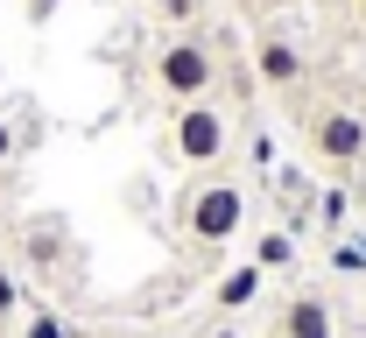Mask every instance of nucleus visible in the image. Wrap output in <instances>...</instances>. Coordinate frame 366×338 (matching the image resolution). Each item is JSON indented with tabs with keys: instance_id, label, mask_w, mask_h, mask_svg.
Returning <instances> with one entry per match:
<instances>
[{
	"instance_id": "f257e3e1",
	"label": "nucleus",
	"mask_w": 366,
	"mask_h": 338,
	"mask_svg": "<svg viewBox=\"0 0 366 338\" xmlns=\"http://www.w3.org/2000/svg\"><path fill=\"white\" fill-rule=\"evenodd\" d=\"M177 233H183V247L197 261L219 268V254L247 233V191L232 184L226 169H197L183 184V197H177Z\"/></svg>"
},
{
	"instance_id": "f03ea898",
	"label": "nucleus",
	"mask_w": 366,
	"mask_h": 338,
	"mask_svg": "<svg viewBox=\"0 0 366 338\" xmlns=\"http://www.w3.org/2000/svg\"><path fill=\"white\" fill-rule=\"evenodd\" d=\"M296 120H303V148L317 155V169H331L338 184H352L366 169V113L352 99H296Z\"/></svg>"
},
{
	"instance_id": "7ed1b4c3",
	"label": "nucleus",
	"mask_w": 366,
	"mask_h": 338,
	"mask_svg": "<svg viewBox=\"0 0 366 338\" xmlns=\"http://www.w3.org/2000/svg\"><path fill=\"white\" fill-rule=\"evenodd\" d=\"M148 78L155 92L190 106V99H219V36L204 29H162L155 56H148Z\"/></svg>"
},
{
	"instance_id": "20e7f679",
	"label": "nucleus",
	"mask_w": 366,
	"mask_h": 338,
	"mask_svg": "<svg viewBox=\"0 0 366 338\" xmlns=\"http://www.w3.org/2000/svg\"><path fill=\"white\" fill-rule=\"evenodd\" d=\"M232 155V113L226 99H190V106H177V120H169V162L177 169H226Z\"/></svg>"
},
{
	"instance_id": "39448f33",
	"label": "nucleus",
	"mask_w": 366,
	"mask_h": 338,
	"mask_svg": "<svg viewBox=\"0 0 366 338\" xmlns=\"http://www.w3.org/2000/svg\"><path fill=\"white\" fill-rule=\"evenodd\" d=\"M254 78H261L274 99L296 106V99L310 92V56H303V43H296L289 29H261V36H254Z\"/></svg>"
},
{
	"instance_id": "423d86ee",
	"label": "nucleus",
	"mask_w": 366,
	"mask_h": 338,
	"mask_svg": "<svg viewBox=\"0 0 366 338\" xmlns=\"http://www.w3.org/2000/svg\"><path fill=\"white\" fill-rule=\"evenodd\" d=\"M274 332L282 338H338V303L324 289H289L274 310Z\"/></svg>"
},
{
	"instance_id": "0eeeda50",
	"label": "nucleus",
	"mask_w": 366,
	"mask_h": 338,
	"mask_svg": "<svg viewBox=\"0 0 366 338\" xmlns=\"http://www.w3.org/2000/svg\"><path fill=\"white\" fill-rule=\"evenodd\" d=\"M21 261H29L36 275H56V268L71 261V226H64L56 212H36V219L21 226Z\"/></svg>"
},
{
	"instance_id": "6e6552de",
	"label": "nucleus",
	"mask_w": 366,
	"mask_h": 338,
	"mask_svg": "<svg viewBox=\"0 0 366 338\" xmlns=\"http://www.w3.org/2000/svg\"><path fill=\"white\" fill-rule=\"evenodd\" d=\"M261 282H268V275H261V268H254V261H239V268H226V275H219V282H212V303H219V310H226V317H239V310H247V303H254V296H261Z\"/></svg>"
},
{
	"instance_id": "1a4fd4ad",
	"label": "nucleus",
	"mask_w": 366,
	"mask_h": 338,
	"mask_svg": "<svg viewBox=\"0 0 366 338\" xmlns=\"http://www.w3.org/2000/svg\"><path fill=\"white\" fill-rule=\"evenodd\" d=\"M254 268H261V275H289V268H296V240H289L282 226H268V233L254 240Z\"/></svg>"
},
{
	"instance_id": "9d476101",
	"label": "nucleus",
	"mask_w": 366,
	"mask_h": 338,
	"mask_svg": "<svg viewBox=\"0 0 366 338\" xmlns=\"http://www.w3.org/2000/svg\"><path fill=\"white\" fill-rule=\"evenodd\" d=\"M155 21L162 29H197L204 21V0H155Z\"/></svg>"
},
{
	"instance_id": "9b49d317",
	"label": "nucleus",
	"mask_w": 366,
	"mask_h": 338,
	"mask_svg": "<svg viewBox=\"0 0 366 338\" xmlns=\"http://www.w3.org/2000/svg\"><path fill=\"white\" fill-rule=\"evenodd\" d=\"M345 212H352V184H331V191L317 197V219H324V226H338Z\"/></svg>"
},
{
	"instance_id": "f8f14e48",
	"label": "nucleus",
	"mask_w": 366,
	"mask_h": 338,
	"mask_svg": "<svg viewBox=\"0 0 366 338\" xmlns=\"http://www.w3.org/2000/svg\"><path fill=\"white\" fill-rule=\"evenodd\" d=\"M21 338H78V332H71V324H64L56 310H36V317L21 324Z\"/></svg>"
},
{
	"instance_id": "ddd939ff",
	"label": "nucleus",
	"mask_w": 366,
	"mask_h": 338,
	"mask_svg": "<svg viewBox=\"0 0 366 338\" xmlns=\"http://www.w3.org/2000/svg\"><path fill=\"white\" fill-rule=\"evenodd\" d=\"M21 310V282H14V268L0 261V317H14Z\"/></svg>"
},
{
	"instance_id": "4468645a",
	"label": "nucleus",
	"mask_w": 366,
	"mask_h": 338,
	"mask_svg": "<svg viewBox=\"0 0 366 338\" xmlns=\"http://www.w3.org/2000/svg\"><path fill=\"white\" fill-rule=\"evenodd\" d=\"M7 162H14V120L0 113V169H7Z\"/></svg>"
},
{
	"instance_id": "2eb2a0df",
	"label": "nucleus",
	"mask_w": 366,
	"mask_h": 338,
	"mask_svg": "<svg viewBox=\"0 0 366 338\" xmlns=\"http://www.w3.org/2000/svg\"><path fill=\"white\" fill-rule=\"evenodd\" d=\"M352 204H360V212H366V169H360V177H352Z\"/></svg>"
},
{
	"instance_id": "dca6fc26",
	"label": "nucleus",
	"mask_w": 366,
	"mask_h": 338,
	"mask_svg": "<svg viewBox=\"0 0 366 338\" xmlns=\"http://www.w3.org/2000/svg\"><path fill=\"white\" fill-rule=\"evenodd\" d=\"M352 21H360V29H366V0H352Z\"/></svg>"
},
{
	"instance_id": "f3484780",
	"label": "nucleus",
	"mask_w": 366,
	"mask_h": 338,
	"mask_svg": "<svg viewBox=\"0 0 366 338\" xmlns=\"http://www.w3.org/2000/svg\"><path fill=\"white\" fill-rule=\"evenodd\" d=\"M212 338H239V324H219V332H212Z\"/></svg>"
},
{
	"instance_id": "a211bd4d",
	"label": "nucleus",
	"mask_w": 366,
	"mask_h": 338,
	"mask_svg": "<svg viewBox=\"0 0 366 338\" xmlns=\"http://www.w3.org/2000/svg\"><path fill=\"white\" fill-rule=\"evenodd\" d=\"M261 7H296V0H261Z\"/></svg>"
},
{
	"instance_id": "6ab92c4d",
	"label": "nucleus",
	"mask_w": 366,
	"mask_h": 338,
	"mask_svg": "<svg viewBox=\"0 0 366 338\" xmlns=\"http://www.w3.org/2000/svg\"><path fill=\"white\" fill-rule=\"evenodd\" d=\"M268 338H282V332H268Z\"/></svg>"
}]
</instances>
